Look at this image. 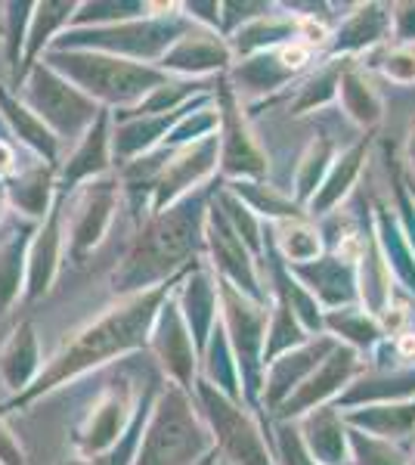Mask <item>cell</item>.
I'll return each instance as SVG.
<instances>
[{"label": "cell", "mask_w": 415, "mask_h": 465, "mask_svg": "<svg viewBox=\"0 0 415 465\" xmlns=\"http://www.w3.org/2000/svg\"><path fill=\"white\" fill-rule=\"evenodd\" d=\"M363 155H366V146L360 143V146H353V149H347V153L341 155V159H335L331 162V168H329V174L326 180H322V186L316 190V196L311 199V214H326L335 208V202L338 199H344L347 196V190H351V183L357 180L360 174V162H363Z\"/></svg>", "instance_id": "obj_30"}, {"label": "cell", "mask_w": 415, "mask_h": 465, "mask_svg": "<svg viewBox=\"0 0 415 465\" xmlns=\"http://www.w3.org/2000/svg\"><path fill=\"white\" fill-rule=\"evenodd\" d=\"M335 344L338 341L331 339V335H316V339L301 344V348L276 357L273 363L263 370V394H261L263 407H267L270 412H276L279 407H282V403L313 376L316 366H320L322 360L335 351Z\"/></svg>", "instance_id": "obj_16"}, {"label": "cell", "mask_w": 415, "mask_h": 465, "mask_svg": "<svg viewBox=\"0 0 415 465\" xmlns=\"http://www.w3.org/2000/svg\"><path fill=\"white\" fill-rule=\"evenodd\" d=\"M270 245L279 252V258H282L285 264L298 267V264H311V261L320 258L322 236L307 217L304 221H282V223H273V239H270Z\"/></svg>", "instance_id": "obj_29"}, {"label": "cell", "mask_w": 415, "mask_h": 465, "mask_svg": "<svg viewBox=\"0 0 415 465\" xmlns=\"http://www.w3.org/2000/svg\"><path fill=\"white\" fill-rule=\"evenodd\" d=\"M347 444H351V450H353V460H357V465H403L394 450L384 447L381 440L369 438V434L357 431V429L347 431Z\"/></svg>", "instance_id": "obj_41"}, {"label": "cell", "mask_w": 415, "mask_h": 465, "mask_svg": "<svg viewBox=\"0 0 415 465\" xmlns=\"http://www.w3.org/2000/svg\"><path fill=\"white\" fill-rule=\"evenodd\" d=\"M6 208H10V202H6V190H4V183H0V221H4Z\"/></svg>", "instance_id": "obj_44"}, {"label": "cell", "mask_w": 415, "mask_h": 465, "mask_svg": "<svg viewBox=\"0 0 415 465\" xmlns=\"http://www.w3.org/2000/svg\"><path fill=\"white\" fill-rule=\"evenodd\" d=\"M44 63L72 81L100 109L131 112L137 109L155 87L171 81L158 65L133 63V59L96 54V50H47Z\"/></svg>", "instance_id": "obj_3"}, {"label": "cell", "mask_w": 415, "mask_h": 465, "mask_svg": "<svg viewBox=\"0 0 415 465\" xmlns=\"http://www.w3.org/2000/svg\"><path fill=\"white\" fill-rule=\"evenodd\" d=\"M341 74H344L341 63H329L322 72H316L313 78L298 90V100L291 103L294 115H301V112H307V109H316V106H326L331 96H335V90L341 87Z\"/></svg>", "instance_id": "obj_37"}, {"label": "cell", "mask_w": 415, "mask_h": 465, "mask_svg": "<svg viewBox=\"0 0 415 465\" xmlns=\"http://www.w3.org/2000/svg\"><path fill=\"white\" fill-rule=\"evenodd\" d=\"M291 78H294V72H289L279 63L276 50L248 56L245 63H239L236 69H232V81H236V87L242 90V94H270V90L289 84Z\"/></svg>", "instance_id": "obj_31"}, {"label": "cell", "mask_w": 415, "mask_h": 465, "mask_svg": "<svg viewBox=\"0 0 415 465\" xmlns=\"http://www.w3.org/2000/svg\"><path fill=\"white\" fill-rule=\"evenodd\" d=\"M4 190H6V202H10L16 212L32 217V221H44V217L50 214L59 186H53L50 164L37 162L32 168H19L16 174L4 183Z\"/></svg>", "instance_id": "obj_25"}, {"label": "cell", "mask_w": 415, "mask_h": 465, "mask_svg": "<svg viewBox=\"0 0 415 465\" xmlns=\"http://www.w3.org/2000/svg\"><path fill=\"white\" fill-rule=\"evenodd\" d=\"M217 109H221V171L232 180H263L267 177V155L261 153L254 134L248 131L245 115L239 109L236 90L226 81V74L217 78Z\"/></svg>", "instance_id": "obj_11"}, {"label": "cell", "mask_w": 415, "mask_h": 465, "mask_svg": "<svg viewBox=\"0 0 415 465\" xmlns=\"http://www.w3.org/2000/svg\"><path fill=\"white\" fill-rule=\"evenodd\" d=\"M208 193H190L177 205L164 208L143 223L131 252L112 273V289L118 295H140L155 286L177 280L190 270L205 249Z\"/></svg>", "instance_id": "obj_2"}, {"label": "cell", "mask_w": 415, "mask_h": 465, "mask_svg": "<svg viewBox=\"0 0 415 465\" xmlns=\"http://www.w3.org/2000/svg\"><path fill=\"white\" fill-rule=\"evenodd\" d=\"M118 193H122V183L115 177H100L78 186V196L65 212V221H69V254L74 264H81L105 239L118 208Z\"/></svg>", "instance_id": "obj_13"}, {"label": "cell", "mask_w": 415, "mask_h": 465, "mask_svg": "<svg viewBox=\"0 0 415 465\" xmlns=\"http://www.w3.org/2000/svg\"><path fill=\"white\" fill-rule=\"evenodd\" d=\"M19 171V155H16V146L0 140V183H6L13 174Z\"/></svg>", "instance_id": "obj_43"}, {"label": "cell", "mask_w": 415, "mask_h": 465, "mask_svg": "<svg viewBox=\"0 0 415 465\" xmlns=\"http://www.w3.org/2000/svg\"><path fill=\"white\" fill-rule=\"evenodd\" d=\"M149 348H153L162 372L171 379V385H180V388H186V391H193L195 379H199L202 357L173 295L162 304V311H158L153 335H149Z\"/></svg>", "instance_id": "obj_14"}, {"label": "cell", "mask_w": 415, "mask_h": 465, "mask_svg": "<svg viewBox=\"0 0 415 465\" xmlns=\"http://www.w3.org/2000/svg\"><path fill=\"white\" fill-rule=\"evenodd\" d=\"M140 397L143 394L133 391L131 379H124L122 388H109V391L96 397L94 407L87 410V416L74 429V453L84 456V460H96V456L109 453L124 438V431L131 429L140 407Z\"/></svg>", "instance_id": "obj_9"}, {"label": "cell", "mask_w": 415, "mask_h": 465, "mask_svg": "<svg viewBox=\"0 0 415 465\" xmlns=\"http://www.w3.org/2000/svg\"><path fill=\"white\" fill-rule=\"evenodd\" d=\"M4 41H6V63L13 65V81L19 84L22 54H25L28 25H32L35 4H6L4 6Z\"/></svg>", "instance_id": "obj_35"}, {"label": "cell", "mask_w": 415, "mask_h": 465, "mask_svg": "<svg viewBox=\"0 0 415 465\" xmlns=\"http://www.w3.org/2000/svg\"><path fill=\"white\" fill-rule=\"evenodd\" d=\"M331 143L326 137L311 140V146L301 155V164L294 171V202L298 205H311V199L316 196V190L322 186L329 168H331Z\"/></svg>", "instance_id": "obj_32"}, {"label": "cell", "mask_w": 415, "mask_h": 465, "mask_svg": "<svg viewBox=\"0 0 415 465\" xmlns=\"http://www.w3.org/2000/svg\"><path fill=\"white\" fill-rule=\"evenodd\" d=\"M217 282H221V326L236 354L242 401L245 407H258L263 394V341H267L270 304L252 302L223 280Z\"/></svg>", "instance_id": "obj_8"}, {"label": "cell", "mask_w": 415, "mask_h": 465, "mask_svg": "<svg viewBox=\"0 0 415 465\" xmlns=\"http://www.w3.org/2000/svg\"><path fill=\"white\" fill-rule=\"evenodd\" d=\"M298 431L304 447L320 465H341L347 456V429L344 416L335 407H320L298 419Z\"/></svg>", "instance_id": "obj_24"}, {"label": "cell", "mask_w": 415, "mask_h": 465, "mask_svg": "<svg viewBox=\"0 0 415 465\" xmlns=\"http://www.w3.org/2000/svg\"><path fill=\"white\" fill-rule=\"evenodd\" d=\"M217 162H221V137H217V134L195 140L190 146L171 149L168 162L162 164V171H158V177H155L149 212L158 214V212H164V208L177 205V202L186 199L190 193H195L217 171Z\"/></svg>", "instance_id": "obj_10"}, {"label": "cell", "mask_w": 415, "mask_h": 465, "mask_svg": "<svg viewBox=\"0 0 415 465\" xmlns=\"http://www.w3.org/2000/svg\"><path fill=\"white\" fill-rule=\"evenodd\" d=\"M35 227L10 230V236L0 239V313H6L25 295V276H28V249H32Z\"/></svg>", "instance_id": "obj_26"}, {"label": "cell", "mask_w": 415, "mask_h": 465, "mask_svg": "<svg viewBox=\"0 0 415 465\" xmlns=\"http://www.w3.org/2000/svg\"><path fill=\"white\" fill-rule=\"evenodd\" d=\"M232 63L230 41L223 35L211 32V28H199L186 32L177 44L162 56L158 69L164 74H183V78L202 81V74L208 72H226V65Z\"/></svg>", "instance_id": "obj_19"}, {"label": "cell", "mask_w": 415, "mask_h": 465, "mask_svg": "<svg viewBox=\"0 0 415 465\" xmlns=\"http://www.w3.org/2000/svg\"><path fill=\"white\" fill-rule=\"evenodd\" d=\"M226 190L242 199L258 217H267V221H273V223L304 221V212H301L298 202L291 196H285L279 186L263 183V180H232V183H226Z\"/></svg>", "instance_id": "obj_28"}, {"label": "cell", "mask_w": 415, "mask_h": 465, "mask_svg": "<svg viewBox=\"0 0 415 465\" xmlns=\"http://www.w3.org/2000/svg\"><path fill=\"white\" fill-rule=\"evenodd\" d=\"M338 94H341V103H344L347 115H351L353 122L372 124L375 118H379V100H375L372 87H369L357 72L344 69V74H341V87H338Z\"/></svg>", "instance_id": "obj_36"}, {"label": "cell", "mask_w": 415, "mask_h": 465, "mask_svg": "<svg viewBox=\"0 0 415 465\" xmlns=\"http://www.w3.org/2000/svg\"><path fill=\"white\" fill-rule=\"evenodd\" d=\"M326 329L329 332H335L341 341L360 344V348L375 339L372 320H369L366 313L351 311V307H347V311H341V307H338V311H329L326 313Z\"/></svg>", "instance_id": "obj_39"}, {"label": "cell", "mask_w": 415, "mask_h": 465, "mask_svg": "<svg viewBox=\"0 0 415 465\" xmlns=\"http://www.w3.org/2000/svg\"><path fill=\"white\" fill-rule=\"evenodd\" d=\"M41 344L32 320H22L0 351V381L13 391V397L25 394L41 376Z\"/></svg>", "instance_id": "obj_21"}, {"label": "cell", "mask_w": 415, "mask_h": 465, "mask_svg": "<svg viewBox=\"0 0 415 465\" xmlns=\"http://www.w3.org/2000/svg\"><path fill=\"white\" fill-rule=\"evenodd\" d=\"M16 96L56 134L59 143L63 140L78 143L103 112L87 94H81L72 81H65L56 69H50L44 59L22 78Z\"/></svg>", "instance_id": "obj_7"}, {"label": "cell", "mask_w": 415, "mask_h": 465, "mask_svg": "<svg viewBox=\"0 0 415 465\" xmlns=\"http://www.w3.org/2000/svg\"><path fill=\"white\" fill-rule=\"evenodd\" d=\"M112 112L103 109L100 118L90 124V131L74 143L69 164L63 168V180H59V190H72V186L90 183V180L105 177L112 164Z\"/></svg>", "instance_id": "obj_20"}, {"label": "cell", "mask_w": 415, "mask_h": 465, "mask_svg": "<svg viewBox=\"0 0 415 465\" xmlns=\"http://www.w3.org/2000/svg\"><path fill=\"white\" fill-rule=\"evenodd\" d=\"M183 276L155 286L140 295H127L115 307H109L105 313H100L96 320L84 322L78 332H72L63 341V348L50 357V363H44L41 376L25 394L10 397L4 403V410H25L28 403H35L37 397L56 391L65 381L84 376L90 370H100V366L112 363V360H122L131 351H140L149 344L153 335L155 317L162 311V304L173 295V286H180Z\"/></svg>", "instance_id": "obj_1"}, {"label": "cell", "mask_w": 415, "mask_h": 465, "mask_svg": "<svg viewBox=\"0 0 415 465\" xmlns=\"http://www.w3.org/2000/svg\"><path fill=\"white\" fill-rule=\"evenodd\" d=\"M74 13H78V4H35L32 25H28L25 54H22L19 84H22V78H25V74L41 63V56L53 47V41L63 35V28L72 25Z\"/></svg>", "instance_id": "obj_27"}, {"label": "cell", "mask_w": 415, "mask_h": 465, "mask_svg": "<svg viewBox=\"0 0 415 465\" xmlns=\"http://www.w3.org/2000/svg\"><path fill=\"white\" fill-rule=\"evenodd\" d=\"M217 205H221L223 217L230 221L232 232H236L239 239H242V245L248 252L254 254V258H261L263 249H267V242H263V227H261V217L252 212V208L245 205L239 196H232L226 186L217 190Z\"/></svg>", "instance_id": "obj_33"}, {"label": "cell", "mask_w": 415, "mask_h": 465, "mask_svg": "<svg viewBox=\"0 0 415 465\" xmlns=\"http://www.w3.org/2000/svg\"><path fill=\"white\" fill-rule=\"evenodd\" d=\"M173 298H177V307H180V313H183L186 326H190V335L202 357L211 332H214L217 322H221V282H217V276L208 270L205 261H195L183 273L180 292H173Z\"/></svg>", "instance_id": "obj_18"}, {"label": "cell", "mask_w": 415, "mask_h": 465, "mask_svg": "<svg viewBox=\"0 0 415 465\" xmlns=\"http://www.w3.org/2000/svg\"><path fill=\"white\" fill-rule=\"evenodd\" d=\"M63 465H94V460H84V456H74V460L63 462Z\"/></svg>", "instance_id": "obj_45"}, {"label": "cell", "mask_w": 415, "mask_h": 465, "mask_svg": "<svg viewBox=\"0 0 415 465\" xmlns=\"http://www.w3.org/2000/svg\"><path fill=\"white\" fill-rule=\"evenodd\" d=\"M0 115H4V122L10 124V131L19 137V143H25L37 159L47 162L50 168H56L59 164V137L4 84H0Z\"/></svg>", "instance_id": "obj_23"}, {"label": "cell", "mask_w": 415, "mask_h": 465, "mask_svg": "<svg viewBox=\"0 0 415 465\" xmlns=\"http://www.w3.org/2000/svg\"><path fill=\"white\" fill-rule=\"evenodd\" d=\"M65 193L69 190H56L50 214L35 230L32 249H28L25 302H37L41 295H47L59 273V261H63L65 249Z\"/></svg>", "instance_id": "obj_17"}, {"label": "cell", "mask_w": 415, "mask_h": 465, "mask_svg": "<svg viewBox=\"0 0 415 465\" xmlns=\"http://www.w3.org/2000/svg\"><path fill=\"white\" fill-rule=\"evenodd\" d=\"M193 401L199 407L202 419H205L211 438H214V450L230 465H276L273 453H270L267 440L252 419L245 403L226 397L221 388H214L205 379H195Z\"/></svg>", "instance_id": "obj_6"}, {"label": "cell", "mask_w": 415, "mask_h": 465, "mask_svg": "<svg viewBox=\"0 0 415 465\" xmlns=\"http://www.w3.org/2000/svg\"><path fill=\"white\" fill-rule=\"evenodd\" d=\"M289 270H291L294 280L311 292L316 302L335 307V311H338V304H344L353 298V270H351V261L341 258V254L316 258V261H311V264H298V267H289Z\"/></svg>", "instance_id": "obj_22"}, {"label": "cell", "mask_w": 415, "mask_h": 465, "mask_svg": "<svg viewBox=\"0 0 415 465\" xmlns=\"http://www.w3.org/2000/svg\"><path fill=\"white\" fill-rule=\"evenodd\" d=\"M276 465H320L311 456V450L304 447V438H301L298 425L291 422H279L276 429Z\"/></svg>", "instance_id": "obj_40"}, {"label": "cell", "mask_w": 415, "mask_h": 465, "mask_svg": "<svg viewBox=\"0 0 415 465\" xmlns=\"http://www.w3.org/2000/svg\"><path fill=\"white\" fill-rule=\"evenodd\" d=\"M357 370H360V360H357V354H353V348H347V344H335V351H331V354L316 366L313 376L276 410V419L279 422H291V419H301V416H307V412L326 407L329 397L341 394V388L353 379V372Z\"/></svg>", "instance_id": "obj_15"}, {"label": "cell", "mask_w": 415, "mask_h": 465, "mask_svg": "<svg viewBox=\"0 0 415 465\" xmlns=\"http://www.w3.org/2000/svg\"><path fill=\"white\" fill-rule=\"evenodd\" d=\"M347 425H357V429H366L372 434H381V438H394V434H403L412 422V410L410 407H369V410H353L344 416Z\"/></svg>", "instance_id": "obj_34"}, {"label": "cell", "mask_w": 415, "mask_h": 465, "mask_svg": "<svg viewBox=\"0 0 415 465\" xmlns=\"http://www.w3.org/2000/svg\"><path fill=\"white\" fill-rule=\"evenodd\" d=\"M381 25H384V16L379 13V6H366V10H360L357 16L338 32L331 50L341 54V50H357V47H363V44H372L375 37L381 35Z\"/></svg>", "instance_id": "obj_38"}, {"label": "cell", "mask_w": 415, "mask_h": 465, "mask_svg": "<svg viewBox=\"0 0 415 465\" xmlns=\"http://www.w3.org/2000/svg\"><path fill=\"white\" fill-rule=\"evenodd\" d=\"M177 10L180 6H168V10H162V13H149V16H143V19L118 22V25L72 28V32L59 35L50 50H96V54L158 65L173 44L195 28L190 25V19Z\"/></svg>", "instance_id": "obj_5"}, {"label": "cell", "mask_w": 415, "mask_h": 465, "mask_svg": "<svg viewBox=\"0 0 415 465\" xmlns=\"http://www.w3.org/2000/svg\"><path fill=\"white\" fill-rule=\"evenodd\" d=\"M214 453L205 419L193 401V391L180 385H162L133 465H199Z\"/></svg>", "instance_id": "obj_4"}, {"label": "cell", "mask_w": 415, "mask_h": 465, "mask_svg": "<svg viewBox=\"0 0 415 465\" xmlns=\"http://www.w3.org/2000/svg\"><path fill=\"white\" fill-rule=\"evenodd\" d=\"M205 249L211 254V267L217 270V280L230 282L232 289H239L252 302L267 304V292L261 289V276H258V261L242 245V239L232 232L230 221H226L221 205H217V199H211L208 205Z\"/></svg>", "instance_id": "obj_12"}, {"label": "cell", "mask_w": 415, "mask_h": 465, "mask_svg": "<svg viewBox=\"0 0 415 465\" xmlns=\"http://www.w3.org/2000/svg\"><path fill=\"white\" fill-rule=\"evenodd\" d=\"M0 465H25V450L10 425L4 422V416H0Z\"/></svg>", "instance_id": "obj_42"}]
</instances>
